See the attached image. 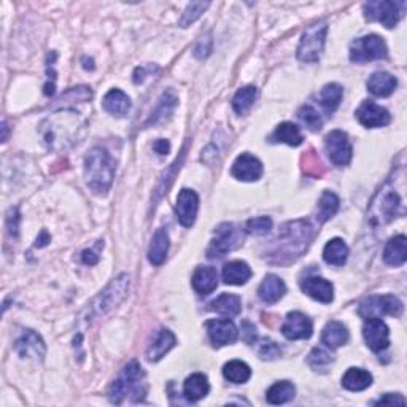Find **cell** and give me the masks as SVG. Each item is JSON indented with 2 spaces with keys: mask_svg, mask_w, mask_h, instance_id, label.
<instances>
[{
  "mask_svg": "<svg viewBox=\"0 0 407 407\" xmlns=\"http://www.w3.org/2000/svg\"><path fill=\"white\" fill-rule=\"evenodd\" d=\"M348 258V247L342 239L329 240L323 249V260L331 266H344Z\"/></svg>",
  "mask_w": 407,
  "mask_h": 407,
  "instance_id": "836d02e7",
  "label": "cell"
},
{
  "mask_svg": "<svg viewBox=\"0 0 407 407\" xmlns=\"http://www.w3.org/2000/svg\"><path fill=\"white\" fill-rule=\"evenodd\" d=\"M129 283H131V280H129L127 274H121L115 280H112L110 285L104 291L99 293L94 300L87 304L86 311L80 317L81 320L85 323H90L94 318L104 317L105 313L113 311L127 296Z\"/></svg>",
  "mask_w": 407,
  "mask_h": 407,
  "instance_id": "8992f818",
  "label": "cell"
},
{
  "mask_svg": "<svg viewBox=\"0 0 407 407\" xmlns=\"http://www.w3.org/2000/svg\"><path fill=\"white\" fill-rule=\"evenodd\" d=\"M102 105H104L108 113L115 116H125L127 112L131 110V99H129L127 94H125L121 90H112L108 91L104 101H102Z\"/></svg>",
  "mask_w": 407,
  "mask_h": 407,
  "instance_id": "f546056e",
  "label": "cell"
},
{
  "mask_svg": "<svg viewBox=\"0 0 407 407\" xmlns=\"http://www.w3.org/2000/svg\"><path fill=\"white\" fill-rule=\"evenodd\" d=\"M313 237H315V229L309 221H288L271 240L266 250V260L277 266L291 264L306 253Z\"/></svg>",
  "mask_w": 407,
  "mask_h": 407,
  "instance_id": "6da1fadb",
  "label": "cell"
},
{
  "mask_svg": "<svg viewBox=\"0 0 407 407\" xmlns=\"http://www.w3.org/2000/svg\"><path fill=\"white\" fill-rule=\"evenodd\" d=\"M199 210V198L193 189H182L178 193L177 198V205H175V213H177V218L180 225L185 226V228H191L196 221V216H198Z\"/></svg>",
  "mask_w": 407,
  "mask_h": 407,
  "instance_id": "5bb4252c",
  "label": "cell"
},
{
  "mask_svg": "<svg viewBox=\"0 0 407 407\" xmlns=\"http://www.w3.org/2000/svg\"><path fill=\"white\" fill-rule=\"evenodd\" d=\"M210 7V2H191L182 14V19H180V25L182 28H188L191 25L194 21L202 17V13Z\"/></svg>",
  "mask_w": 407,
  "mask_h": 407,
  "instance_id": "b9f144b4",
  "label": "cell"
},
{
  "mask_svg": "<svg viewBox=\"0 0 407 407\" xmlns=\"http://www.w3.org/2000/svg\"><path fill=\"white\" fill-rule=\"evenodd\" d=\"M313 324L311 318L304 315L302 312H290L285 318L282 326L283 336L290 341H300V339H309L312 336Z\"/></svg>",
  "mask_w": 407,
  "mask_h": 407,
  "instance_id": "9a60e30c",
  "label": "cell"
},
{
  "mask_svg": "<svg viewBox=\"0 0 407 407\" xmlns=\"http://www.w3.org/2000/svg\"><path fill=\"white\" fill-rule=\"evenodd\" d=\"M177 104H178V99L172 90L164 92L161 99H159L156 110L152 113L150 120L147 121V126H156V125H161L164 121H167L174 113Z\"/></svg>",
  "mask_w": 407,
  "mask_h": 407,
  "instance_id": "d4e9b609",
  "label": "cell"
},
{
  "mask_svg": "<svg viewBox=\"0 0 407 407\" xmlns=\"http://www.w3.org/2000/svg\"><path fill=\"white\" fill-rule=\"evenodd\" d=\"M86 183L96 194H105L115 178V163L105 148L94 147L85 159Z\"/></svg>",
  "mask_w": 407,
  "mask_h": 407,
  "instance_id": "277c9868",
  "label": "cell"
},
{
  "mask_svg": "<svg viewBox=\"0 0 407 407\" xmlns=\"http://www.w3.org/2000/svg\"><path fill=\"white\" fill-rule=\"evenodd\" d=\"M256 94L258 91L255 86H245L237 91V94L233 99V108L236 110V113H239V115H245V113L251 108V105L255 104Z\"/></svg>",
  "mask_w": 407,
  "mask_h": 407,
  "instance_id": "ab89813d",
  "label": "cell"
},
{
  "mask_svg": "<svg viewBox=\"0 0 407 407\" xmlns=\"http://www.w3.org/2000/svg\"><path fill=\"white\" fill-rule=\"evenodd\" d=\"M396 86H398V81L388 72H375L368 80V90L377 97L390 96Z\"/></svg>",
  "mask_w": 407,
  "mask_h": 407,
  "instance_id": "484cf974",
  "label": "cell"
},
{
  "mask_svg": "<svg viewBox=\"0 0 407 407\" xmlns=\"http://www.w3.org/2000/svg\"><path fill=\"white\" fill-rule=\"evenodd\" d=\"M169 251V234L164 228H159L154 233L150 249H148V260L153 266H161L167 258Z\"/></svg>",
  "mask_w": 407,
  "mask_h": 407,
  "instance_id": "83f0119b",
  "label": "cell"
},
{
  "mask_svg": "<svg viewBox=\"0 0 407 407\" xmlns=\"http://www.w3.org/2000/svg\"><path fill=\"white\" fill-rule=\"evenodd\" d=\"M357 118L364 127H384L390 123V113L373 101H364L357 110Z\"/></svg>",
  "mask_w": 407,
  "mask_h": 407,
  "instance_id": "d6986e66",
  "label": "cell"
},
{
  "mask_svg": "<svg viewBox=\"0 0 407 407\" xmlns=\"http://www.w3.org/2000/svg\"><path fill=\"white\" fill-rule=\"evenodd\" d=\"M147 395V382H145V373H143L142 366L136 359L127 363L123 368L121 374L113 380L108 391V398L112 403L123 404L125 399H131L134 403H138L145 398Z\"/></svg>",
  "mask_w": 407,
  "mask_h": 407,
  "instance_id": "3957f363",
  "label": "cell"
},
{
  "mask_svg": "<svg viewBox=\"0 0 407 407\" xmlns=\"http://www.w3.org/2000/svg\"><path fill=\"white\" fill-rule=\"evenodd\" d=\"M210 309L216 313H221V315L236 317L239 315L242 311V302H240V298L236 295H221L216 298L215 301H212Z\"/></svg>",
  "mask_w": 407,
  "mask_h": 407,
  "instance_id": "d590c367",
  "label": "cell"
},
{
  "mask_svg": "<svg viewBox=\"0 0 407 407\" xmlns=\"http://www.w3.org/2000/svg\"><path fill=\"white\" fill-rule=\"evenodd\" d=\"M298 116H300V120L304 123V125H306L313 132L320 131L322 126H323L322 116L318 115V112L311 105H302L300 108V112H298Z\"/></svg>",
  "mask_w": 407,
  "mask_h": 407,
  "instance_id": "7bdbcfd3",
  "label": "cell"
},
{
  "mask_svg": "<svg viewBox=\"0 0 407 407\" xmlns=\"http://www.w3.org/2000/svg\"><path fill=\"white\" fill-rule=\"evenodd\" d=\"M375 406H406V399L401 395L386 393L382 398L377 399L374 403Z\"/></svg>",
  "mask_w": 407,
  "mask_h": 407,
  "instance_id": "681fc988",
  "label": "cell"
},
{
  "mask_svg": "<svg viewBox=\"0 0 407 407\" xmlns=\"http://www.w3.org/2000/svg\"><path fill=\"white\" fill-rule=\"evenodd\" d=\"M403 312L404 304L401 302L399 298H396L393 295L371 296L359 304L358 309L359 317L364 318V320H369V318H380L384 315H391L398 318L403 315Z\"/></svg>",
  "mask_w": 407,
  "mask_h": 407,
  "instance_id": "ba28073f",
  "label": "cell"
},
{
  "mask_svg": "<svg viewBox=\"0 0 407 407\" xmlns=\"http://www.w3.org/2000/svg\"><path fill=\"white\" fill-rule=\"evenodd\" d=\"M86 129V123L79 113L64 110L54 113L46 118L40 125V136H42L46 147L51 150H64L80 142Z\"/></svg>",
  "mask_w": 407,
  "mask_h": 407,
  "instance_id": "7a4b0ae2",
  "label": "cell"
},
{
  "mask_svg": "<svg viewBox=\"0 0 407 407\" xmlns=\"http://www.w3.org/2000/svg\"><path fill=\"white\" fill-rule=\"evenodd\" d=\"M175 342H177V339H175L174 333L169 331V329H161V331L156 334V337H154L150 347H148V359H150V362H159L169 350L174 348Z\"/></svg>",
  "mask_w": 407,
  "mask_h": 407,
  "instance_id": "f1b7e54d",
  "label": "cell"
},
{
  "mask_svg": "<svg viewBox=\"0 0 407 407\" xmlns=\"http://www.w3.org/2000/svg\"><path fill=\"white\" fill-rule=\"evenodd\" d=\"M324 148L329 159L333 164H336L339 167L347 166L352 161L353 148L352 143L348 140V136L344 131H331L324 137Z\"/></svg>",
  "mask_w": 407,
  "mask_h": 407,
  "instance_id": "7c38bea8",
  "label": "cell"
},
{
  "mask_svg": "<svg viewBox=\"0 0 407 407\" xmlns=\"http://www.w3.org/2000/svg\"><path fill=\"white\" fill-rule=\"evenodd\" d=\"M185 150H187V148H185ZM185 150L182 152V154H180V159L177 158V161H175L172 164V166L169 167L167 171L163 174V177H161V180H159V185H158V188H156V199H154V200H158L169 189V185H171L172 180H174L172 177L175 175V172L178 171L180 166H182V161H183V158H185Z\"/></svg>",
  "mask_w": 407,
  "mask_h": 407,
  "instance_id": "ee69618b",
  "label": "cell"
},
{
  "mask_svg": "<svg viewBox=\"0 0 407 407\" xmlns=\"http://www.w3.org/2000/svg\"><path fill=\"white\" fill-rule=\"evenodd\" d=\"M271 138H272V142L286 143V145H290V147L301 145L302 140H304L301 129L298 127L296 125H293V123H288V121L282 123V125L277 126Z\"/></svg>",
  "mask_w": 407,
  "mask_h": 407,
  "instance_id": "d6a6232c",
  "label": "cell"
},
{
  "mask_svg": "<svg viewBox=\"0 0 407 407\" xmlns=\"http://www.w3.org/2000/svg\"><path fill=\"white\" fill-rule=\"evenodd\" d=\"M215 239L207 249L209 258H221L244 244V231L234 223H223L215 231Z\"/></svg>",
  "mask_w": 407,
  "mask_h": 407,
  "instance_id": "9c48e42d",
  "label": "cell"
},
{
  "mask_svg": "<svg viewBox=\"0 0 407 407\" xmlns=\"http://www.w3.org/2000/svg\"><path fill=\"white\" fill-rule=\"evenodd\" d=\"M2 129H3V137H2V140L5 142L7 140V132H8V127H7V123L3 121V125H2Z\"/></svg>",
  "mask_w": 407,
  "mask_h": 407,
  "instance_id": "db71d44e",
  "label": "cell"
},
{
  "mask_svg": "<svg viewBox=\"0 0 407 407\" xmlns=\"http://www.w3.org/2000/svg\"><path fill=\"white\" fill-rule=\"evenodd\" d=\"M272 229V220L269 216H256L247 221L245 231L253 236H266Z\"/></svg>",
  "mask_w": 407,
  "mask_h": 407,
  "instance_id": "bcb514c9",
  "label": "cell"
},
{
  "mask_svg": "<svg viewBox=\"0 0 407 407\" xmlns=\"http://www.w3.org/2000/svg\"><path fill=\"white\" fill-rule=\"evenodd\" d=\"M296 395V388L295 385L288 380H282V382H277L267 390L266 393V399L267 403L272 406H279V404H285L288 401H291Z\"/></svg>",
  "mask_w": 407,
  "mask_h": 407,
  "instance_id": "e575fe53",
  "label": "cell"
},
{
  "mask_svg": "<svg viewBox=\"0 0 407 407\" xmlns=\"http://www.w3.org/2000/svg\"><path fill=\"white\" fill-rule=\"evenodd\" d=\"M386 54H388V48H386L385 40L375 34L359 37L350 46V59L357 64L385 59Z\"/></svg>",
  "mask_w": 407,
  "mask_h": 407,
  "instance_id": "30bf717a",
  "label": "cell"
},
{
  "mask_svg": "<svg viewBox=\"0 0 407 407\" xmlns=\"http://www.w3.org/2000/svg\"><path fill=\"white\" fill-rule=\"evenodd\" d=\"M209 391H210L209 380L204 374H200V373L189 375V377L185 380V384H183L185 398H187L188 401H191V403H198L199 399L205 398V396L209 395Z\"/></svg>",
  "mask_w": 407,
  "mask_h": 407,
  "instance_id": "cb8c5ba5",
  "label": "cell"
},
{
  "mask_svg": "<svg viewBox=\"0 0 407 407\" xmlns=\"http://www.w3.org/2000/svg\"><path fill=\"white\" fill-rule=\"evenodd\" d=\"M406 2H390V0H373L364 3V17L369 21H377L386 29L395 28L404 14Z\"/></svg>",
  "mask_w": 407,
  "mask_h": 407,
  "instance_id": "8fae6325",
  "label": "cell"
},
{
  "mask_svg": "<svg viewBox=\"0 0 407 407\" xmlns=\"http://www.w3.org/2000/svg\"><path fill=\"white\" fill-rule=\"evenodd\" d=\"M231 174L234 178L242 180V182H256L262 175V164L253 154L244 153L234 161Z\"/></svg>",
  "mask_w": 407,
  "mask_h": 407,
  "instance_id": "2e32d148",
  "label": "cell"
},
{
  "mask_svg": "<svg viewBox=\"0 0 407 407\" xmlns=\"http://www.w3.org/2000/svg\"><path fill=\"white\" fill-rule=\"evenodd\" d=\"M384 260L388 266H403L407 260V239L406 236H396L388 240L385 247Z\"/></svg>",
  "mask_w": 407,
  "mask_h": 407,
  "instance_id": "603a6c76",
  "label": "cell"
},
{
  "mask_svg": "<svg viewBox=\"0 0 407 407\" xmlns=\"http://www.w3.org/2000/svg\"><path fill=\"white\" fill-rule=\"evenodd\" d=\"M373 385V375L362 368H350L342 377V386L348 391H363Z\"/></svg>",
  "mask_w": 407,
  "mask_h": 407,
  "instance_id": "1f68e13d",
  "label": "cell"
},
{
  "mask_svg": "<svg viewBox=\"0 0 407 407\" xmlns=\"http://www.w3.org/2000/svg\"><path fill=\"white\" fill-rule=\"evenodd\" d=\"M344 90L341 85L337 83H329L320 91V104L328 113H333L337 110V107L341 105Z\"/></svg>",
  "mask_w": 407,
  "mask_h": 407,
  "instance_id": "f35d334b",
  "label": "cell"
},
{
  "mask_svg": "<svg viewBox=\"0 0 407 407\" xmlns=\"http://www.w3.org/2000/svg\"><path fill=\"white\" fill-rule=\"evenodd\" d=\"M210 51H212V39L210 37H202L199 40L198 46H196V56L198 58H205V56L210 54Z\"/></svg>",
  "mask_w": 407,
  "mask_h": 407,
  "instance_id": "f907efd6",
  "label": "cell"
},
{
  "mask_svg": "<svg viewBox=\"0 0 407 407\" xmlns=\"http://www.w3.org/2000/svg\"><path fill=\"white\" fill-rule=\"evenodd\" d=\"M286 293V285L279 275L269 274L264 277V280L258 288V296L266 304H275L279 302Z\"/></svg>",
  "mask_w": 407,
  "mask_h": 407,
  "instance_id": "44dd1931",
  "label": "cell"
},
{
  "mask_svg": "<svg viewBox=\"0 0 407 407\" xmlns=\"http://www.w3.org/2000/svg\"><path fill=\"white\" fill-rule=\"evenodd\" d=\"M81 260H83V262L87 266H94L99 262V255H97L94 250H85L83 253H81Z\"/></svg>",
  "mask_w": 407,
  "mask_h": 407,
  "instance_id": "816d5d0a",
  "label": "cell"
},
{
  "mask_svg": "<svg viewBox=\"0 0 407 407\" xmlns=\"http://www.w3.org/2000/svg\"><path fill=\"white\" fill-rule=\"evenodd\" d=\"M301 288L307 296L323 304H331L334 300L333 283L323 277H307L301 282Z\"/></svg>",
  "mask_w": 407,
  "mask_h": 407,
  "instance_id": "ffe728a7",
  "label": "cell"
},
{
  "mask_svg": "<svg viewBox=\"0 0 407 407\" xmlns=\"http://www.w3.org/2000/svg\"><path fill=\"white\" fill-rule=\"evenodd\" d=\"M322 342L331 350L342 347L348 342V329L341 322H329L322 333Z\"/></svg>",
  "mask_w": 407,
  "mask_h": 407,
  "instance_id": "4316f807",
  "label": "cell"
},
{
  "mask_svg": "<svg viewBox=\"0 0 407 407\" xmlns=\"http://www.w3.org/2000/svg\"><path fill=\"white\" fill-rule=\"evenodd\" d=\"M154 152L159 153V154H167L169 152H171V143H169V140H166V138H159V140L154 142Z\"/></svg>",
  "mask_w": 407,
  "mask_h": 407,
  "instance_id": "f5cc1de1",
  "label": "cell"
},
{
  "mask_svg": "<svg viewBox=\"0 0 407 407\" xmlns=\"http://www.w3.org/2000/svg\"><path fill=\"white\" fill-rule=\"evenodd\" d=\"M328 25L326 23H315L309 25L302 34L300 46H298V59L301 63H317L320 59L326 40Z\"/></svg>",
  "mask_w": 407,
  "mask_h": 407,
  "instance_id": "52a82bcc",
  "label": "cell"
},
{
  "mask_svg": "<svg viewBox=\"0 0 407 407\" xmlns=\"http://www.w3.org/2000/svg\"><path fill=\"white\" fill-rule=\"evenodd\" d=\"M304 172L307 175H312V177H320L323 172V164L320 161V158L313 152H309L306 156H304Z\"/></svg>",
  "mask_w": 407,
  "mask_h": 407,
  "instance_id": "7dc6e473",
  "label": "cell"
},
{
  "mask_svg": "<svg viewBox=\"0 0 407 407\" xmlns=\"http://www.w3.org/2000/svg\"><path fill=\"white\" fill-rule=\"evenodd\" d=\"M250 277L251 269L245 261H231L223 267V280L228 285H244Z\"/></svg>",
  "mask_w": 407,
  "mask_h": 407,
  "instance_id": "4dcf8cb0",
  "label": "cell"
},
{
  "mask_svg": "<svg viewBox=\"0 0 407 407\" xmlns=\"http://www.w3.org/2000/svg\"><path fill=\"white\" fill-rule=\"evenodd\" d=\"M404 212L403 196L388 180L379 189L369 204V223L373 226H384L393 221L396 216Z\"/></svg>",
  "mask_w": 407,
  "mask_h": 407,
  "instance_id": "5b68a950",
  "label": "cell"
},
{
  "mask_svg": "<svg viewBox=\"0 0 407 407\" xmlns=\"http://www.w3.org/2000/svg\"><path fill=\"white\" fill-rule=\"evenodd\" d=\"M19 220H21V216H19L18 207L10 209L8 213H7V229H8V234L12 237H18Z\"/></svg>",
  "mask_w": 407,
  "mask_h": 407,
  "instance_id": "c3c4849f",
  "label": "cell"
},
{
  "mask_svg": "<svg viewBox=\"0 0 407 407\" xmlns=\"http://www.w3.org/2000/svg\"><path fill=\"white\" fill-rule=\"evenodd\" d=\"M256 352L261 359H269V362H272V359H277L280 357L282 348L279 344L271 341V339H261L256 344Z\"/></svg>",
  "mask_w": 407,
  "mask_h": 407,
  "instance_id": "f6af8a7d",
  "label": "cell"
},
{
  "mask_svg": "<svg viewBox=\"0 0 407 407\" xmlns=\"http://www.w3.org/2000/svg\"><path fill=\"white\" fill-rule=\"evenodd\" d=\"M339 204L341 200L334 193L324 191L322 194L320 200H318V210H317V221L318 223H326L328 220H331L334 215L337 213Z\"/></svg>",
  "mask_w": 407,
  "mask_h": 407,
  "instance_id": "74e56055",
  "label": "cell"
},
{
  "mask_svg": "<svg viewBox=\"0 0 407 407\" xmlns=\"http://www.w3.org/2000/svg\"><path fill=\"white\" fill-rule=\"evenodd\" d=\"M210 341L215 347H223L236 342L237 328L236 324L228 318H220V320H210L205 323Z\"/></svg>",
  "mask_w": 407,
  "mask_h": 407,
  "instance_id": "ac0fdd59",
  "label": "cell"
},
{
  "mask_svg": "<svg viewBox=\"0 0 407 407\" xmlns=\"http://www.w3.org/2000/svg\"><path fill=\"white\" fill-rule=\"evenodd\" d=\"M363 337L373 352H382L390 344L388 326L380 318H369L363 326Z\"/></svg>",
  "mask_w": 407,
  "mask_h": 407,
  "instance_id": "4fadbf2b",
  "label": "cell"
},
{
  "mask_svg": "<svg viewBox=\"0 0 407 407\" xmlns=\"http://www.w3.org/2000/svg\"><path fill=\"white\" fill-rule=\"evenodd\" d=\"M307 364L311 366L313 371H317V373H326L329 366L333 364V357L326 352V350L317 347L309 353Z\"/></svg>",
  "mask_w": 407,
  "mask_h": 407,
  "instance_id": "60d3db41",
  "label": "cell"
},
{
  "mask_svg": "<svg viewBox=\"0 0 407 407\" xmlns=\"http://www.w3.org/2000/svg\"><path fill=\"white\" fill-rule=\"evenodd\" d=\"M14 350H17L19 357L23 358H32V359H43L46 347L43 339L40 337L32 329L24 331L21 336L14 342Z\"/></svg>",
  "mask_w": 407,
  "mask_h": 407,
  "instance_id": "e0dca14e",
  "label": "cell"
},
{
  "mask_svg": "<svg viewBox=\"0 0 407 407\" xmlns=\"http://www.w3.org/2000/svg\"><path fill=\"white\" fill-rule=\"evenodd\" d=\"M223 375L226 380L233 384H245L251 377V369L249 364L240 359H233L223 366Z\"/></svg>",
  "mask_w": 407,
  "mask_h": 407,
  "instance_id": "8d00e7d4",
  "label": "cell"
},
{
  "mask_svg": "<svg viewBox=\"0 0 407 407\" xmlns=\"http://www.w3.org/2000/svg\"><path fill=\"white\" fill-rule=\"evenodd\" d=\"M193 288L199 295H210L216 286H218V274L215 267L200 266L193 274Z\"/></svg>",
  "mask_w": 407,
  "mask_h": 407,
  "instance_id": "7402d4cb",
  "label": "cell"
}]
</instances>
